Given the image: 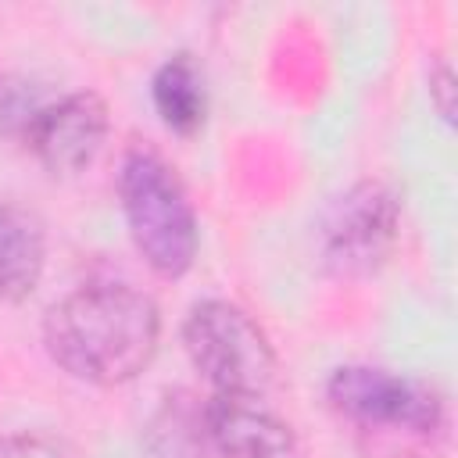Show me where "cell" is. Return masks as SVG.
Returning a JSON list of instances; mask_svg holds the SVG:
<instances>
[{
  "mask_svg": "<svg viewBox=\"0 0 458 458\" xmlns=\"http://www.w3.org/2000/svg\"><path fill=\"white\" fill-rule=\"evenodd\" d=\"M161 336V315L150 293L129 283H89L61 297L43 318L50 358L75 379L118 386L136 379Z\"/></svg>",
  "mask_w": 458,
  "mask_h": 458,
  "instance_id": "1",
  "label": "cell"
},
{
  "mask_svg": "<svg viewBox=\"0 0 458 458\" xmlns=\"http://www.w3.org/2000/svg\"><path fill=\"white\" fill-rule=\"evenodd\" d=\"M118 193L129 236L143 261L165 279H179L182 272H190L200 233L193 204L168 161L143 147L129 150L122 161Z\"/></svg>",
  "mask_w": 458,
  "mask_h": 458,
  "instance_id": "2",
  "label": "cell"
},
{
  "mask_svg": "<svg viewBox=\"0 0 458 458\" xmlns=\"http://www.w3.org/2000/svg\"><path fill=\"white\" fill-rule=\"evenodd\" d=\"M182 344L215 394L265 397L276 386L279 365L265 329L229 301H197L182 322Z\"/></svg>",
  "mask_w": 458,
  "mask_h": 458,
  "instance_id": "3",
  "label": "cell"
},
{
  "mask_svg": "<svg viewBox=\"0 0 458 458\" xmlns=\"http://www.w3.org/2000/svg\"><path fill=\"white\" fill-rule=\"evenodd\" d=\"M401 236V200L379 179L344 190L318 218V261L336 279H365L386 265Z\"/></svg>",
  "mask_w": 458,
  "mask_h": 458,
  "instance_id": "4",
  "label": "cell"
},
{
  "mask_svg": "<svg viewBox=\"0 0 458 458\" xmlns=\"http://www.w3.org/2000/svg\"><path fill=\"white\" fill-rule=\"evenodd\" d=\"M326 394L344 419L369 429L379 426V429H404L429 437L444 422V401L433 386L372 365L336 369L326 383Z\"/></svg>",
  "mask_w": 458,
  "mask_h": 458,
  "instance_id": "5",
  "label": "cell"
},
{
  "mask_svg": "<svg viewBox=\"0 0 458 458\" xmlns=\"http://www.w3.org/2000/svg\"><path fill=\"white\" fill-rule=\"evenodd\" d=\"M107 129L111 118L104 97L93 89H79L50 100L25 132V140L54 175H75L93 165L107 140Z\"/></svg>",
  "mask_w": 458,
  "mask_h": 458,
  "instance_id": "6",
  "label": "cell"
},
{
  "mask_svg": "<svg viewBox=\"0 0 458 458\" xmlns=\"http://www.w3.org/2000/svg\"><path fill=\"white\" fill-rule=\"evenodd\" d=\"M204 426L222 458H304L293 426L258 397L215 394L204 408Z\"/></svg>",
  "mask_w": 458,
  "mask_h": 458,
  "instance_id": "7",
  "label": "cell"
},
{
  "mask_svg": "<svg viewBox=\"0 0 458 458\" xmlns=\"http://www.w3.org/2000/svg\"><path fill=\"white\" fill-rule=\"evenodd\" d=\"M47 265V229L43 218L14 200L0 204V301H25Z\"/></svg>",
  "mask_w": 458,
  "mask_h": 458,
  "instance_id": "8",
  "label": "cell"
},
{
  "mask_svg": "<svg viewBox=\"0 0 458 458\" xmlns=\"http://www.w3.org/2000/svg\"><path fill=\"white\" fill-rule=\"evenodd\" d=\"M150 93H154V107H157L161 122L172 132L190 136V132H197L204 125V114H208V86H204V72L193 61V54L179 50V54L165 57L161 68L154 72Z\"/></svg>",
  "mask_w": 458,
  "mask_h": 458,
  "instance_id": "9",
  "label": "cell"
},
{
  "mask_svg": "<svg viewBox=\"0 0 458 458\" xmlns=\"http://www.w3.org/2000/svg\"><path fill=\"white\" fill-rule=\"evenodd\" d=\"M50 100L39 97V86L25 75H0V132L25 136L39 111Z\"/></svg>",
  "mask_w": 458,
  "mask_h": 458,
  "instance_id": "10",
  "label": "cell"
},
{
  "mask_svg": "<svg viewBox=\"0 0 458 458\" xmlns=\"http://www.w3.org/2000/svg\"><path fill=\"white\" fill-rule=\"evenodd\" d=\"M0 458H75L68 444L47 433H11L0 437Z\"/></svg>",
  "mask_w": 458,
  "mask_h": 458,
  "instance_id": "11",
  "label": "cell"
},
{
  "mask_svg": "<svg viewBox=\"0 0 458 458\" xmlns=\"http://www.w3.org/2000/svg\"><path fill=\"white\" fill-rule=\"evenodd\" d=\"M429 97L444 122H454V72L447 61H437V68L429 72Z\"/></svg>",
  "mask_w": 458,
  "mask_h": 458,
  "instance_id": "12",
  "label": "cell"
}]
</instances>
